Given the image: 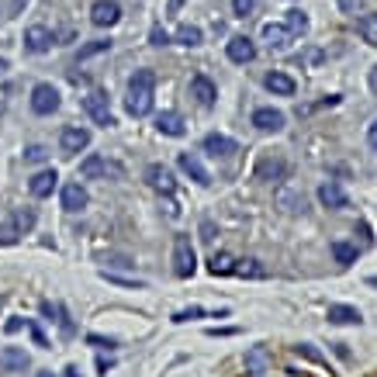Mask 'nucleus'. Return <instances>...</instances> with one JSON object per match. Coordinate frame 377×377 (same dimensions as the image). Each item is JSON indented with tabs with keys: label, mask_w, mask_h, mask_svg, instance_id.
<instances>
[{
	"label": "nucleus",
	"mask_w": 377,
	"mask_h": 377,
	"mask_svg": "<svg viewBox=\"0 0 377 377\" xmlns=\"http://www.w3.org/2000/svg\"><path fill=\"white\" fill-rule=\"evenodd\" d=\"M153 87H156V73L153 70H135L132 80H129V97H125V108L132 118H146L153 111Z\"/></svg>",
	"instance_id": "nucleus-1"
},
{
	"label": "nucleus",
	"mask_w": 377,
	"mask_h": 377,
	"mask_svg": "<svg viewBox=\"0 0 377 377\" xmlns=\"http://www.w3.org/2000/svg\"><path fill=\"white\" fill-rule=\"evenodd\" d=\"M173 270H177V277H194L197 256H194L190 236H177V243H173Z\"/></svg>",
	"instance_id": "nucleus-2"
},
{
	"label": "nucleus",
	"mask_w": 377,
	"mask_h": 377,
	"mask_svg": "<svg viewBox=\"0 0 377 377\" xmlns=\"http://www.w3.org/2000/svg\"><path fill=\"white\" fill-rule=\"evenodd\" d=\"M83 111L97 121V125H104L111 129L114 125V114H111V104H108V94H101V90H90L87 97H83Z\"/></svg>",
	"instance_id": "nucleus-3"
},
{
	"label": "nucleus",
	"mask_w": 377,
	"mask_h": 377,
	"mask_svg": "<svg viewBox=\"0 0 377 377\" xmlns=\"http://www.w3.org/2000/svg\"><path fill=\"white\" fill-rule=\"evenodd\" d=\"M31 111L35 114H53V111H59V90H55L53 83H38L31 90Z\"/></svg>",
	"instance_id": "nucleus-4"
},
{
	"label": "nucleus",
	"mask_w": 377,
	"mask_h": 377,
	"mask_svg": "<svg viewBox=\"0 0 377 377\" xmlns=\"http://www.w3.org/2000/svg\"><path fill=\"white\" fill-rule=\"evenodd\" d=\"M177 163H180V170L187 173L194 184H201V187H208V184H212V173H208V166L201 163L197 153H180V160H177Z\"/></svg>",
	"instance_id": "nucleus-5"
},
{
	"label": "nucleus",
	"mask_w": 377,
	"mask_h": 377,
	"mask_svg": "<svg viewBox=\"0 0 377 377\" xmlns=\"http://www.w3.org/2000/svg\"><path fill=\"white\" fill-rule=\"evenodd\" d=\"M118 18H121V7H118L114 0H97V4L90 7V21H94L97 28L118 25Z\"/></svg>",
	"instance_id": "nucleus-6"
},
{
	"label": "nucleus",
	"mask_w": 377,
	"mask_h": 377,
	"mask_svg": "<svg viewBox=\"0 0 377 377\" xmlns=\"http://www.w3.org/2000/svg\"><path fill=\"white\" fill-rule=\"evenodd\" d=\"M59 146H62V153H83L87 146H90V132L87 129H77V125H70V129H62L59 135Z\"/></svg>",
	"instance_id": "nucleus-7"
},
{
	"label": "nucleus",
	"mask_w": 377,
	"mask_h": 377,
	"mask_svg": "<svg viewBox=\"0 0 377 377\" xmlns=\"http://www.w3.org/2000/svg\"><path fill=\"white\" fill-rule=\"evenodd\" d=\"M201 149L204 153H212V156H236L239 153V142L236 138H229V135H204V142H201Z\"/></svg>",
	"instance_id": "nucleus-8"
},
{
	"label": "nucleus",
	"mask_w": 377,
	"mask_h": 377,
	"mask_svg": "<svg viewBox=\"0 0 377 377\" xmlns=\"http://www.w3.org/2000/svg\"><path fill=\"white\" fill-rule=\"evenodd\" d=\"M284 111H277V108H256L253 111V125L260 129V132H280L284 129Z\"/></svg>",
	"instance_id": "nucleus-9"
},
{
	"label": "nucleus",
	"mask_w": 377,
	"mask_h": 377,
	"mask_svg": "<svg viewBox=\"0 0 377 377\" xmlns=\"http://www.w3.org/2000/svg\"><path fill=\"white\" fill-rule=\"evenodd\" d=\"M111 173H118V166L108 163L104 156H87L80 163V177L83 180H97V177H111Z\"/></svg>",
	"instance_id": "nucleus-10"
},
{
	"label": "nucleus",
	"mask_w": 377,
	"mask_h": 377,
	"mask_svg": "<svg viewBox=\"0 0 377 377\" xmlns=\"http://www.w3.org/2000/svg\"><path fill=\"white\" fill-rule=\"evenodd\" d=\"M25 49L28 53H49L53 49V31L42 25H31L25 31Z\"/></svg>",
	"instance_id": "nucleus-11"
},
{
	"label": "nucleus",
	"mask_w": 377,
	"mask_h": 377,
	"mask_svg": "<svg viewBox=\"0 0 377 377\" xmlns=\"http://www.w3.org/2000/svg\"><path fill=\"white\" fill-rule=\"evenodd\" d=\"M270 364H273V356H270L267 346H253V350H246V374H253V377L267 374Z\"/></svg>",
	"instance_id": "nucleus-12"
},
{
	"label": "nucleus",
	"mask_w": 377,
	"mask_h": 377,
	"mask_svg": "<svg viewBox=\"0 0 377 377\" xmlns=\"http://www.w3.org/2000/svg\"><path fill=\"white\" fill-rule=\"evenodd\" d=\"M319 201H322L325 208H332V212H339V208H346V204H350L346 190L339 187L336 180H329V184H322V187H319Z\"/></svg>",
	"instance_id": "nucleus-13"
},
{
	"label": "nucleus",
	"mask_w": 377,
	"mask_h": 377,
	"mask_svg": "<svg viewBox=\"0 0 377 377\" xmlns=\"http://www.w3.org/2000/svg\"><path fill=\"white\" fill-rule=\"evenodd\" d=\"M59 184V173L55 170H42V173H35L31 180H28V190H31V197H49Z\"/></svg>",
	"instance_id": "nucleus-14"
},
{
	"label": "nucleus",
	"mask_w": 377,
	"mask_h": 377,
	"mask_svg": "<svg viewBox=\"0 0 377 377\" xmlns=\"http://www.w3.org/2000/svg\"><path fill=\"white\" fill-rule=\"evenodd\" d=\"M263 42H267L270 49L284 53V49L295 42V35H291V31H288L284 25H273V21H270V25H263Z\"/></svg>",
	"instance_id": "nucleus-15"
},
{
	"label": "nucleus",
	"mask_w": 377,
	"mask_h": 377,
	"mask_svg": "<svg viewBox=\"0 0 377 377\" xmlns=\"http://www.w3.org/2000/svg\"><path fill=\"white\" fill-rule=\"evenodd\" d=\"M229 59H232V62H239V66H246V62H253V59H256V45H253L246 35H236V38L229 42Z\"/></svg>",
	"instance_id": "nucleus-16"
},
{
	"label": "nucleus",
	"mask_w": 377,
	"mask_h": 377,
	"mask_svg": "<svg viewBox=\"0 0 377 377\" xmlns=\"http://www.w3.org/2000/svg\"><path fill=\"white\" fill-rule=\"evenodd\" d=\"M190 97H194L197 104H204V108H212V104H215V97H218L215 83L208 80V77H194V80H190Z\"/></svg>",
	"instance_id": "nucleus-17"
},
{
	"label": "nucleus",
	"mask_w": 377,
	"mask_h": 377,
	"mask_svg": "<svg viewBox=\"0 0 377 377\" xmlns=\"http://www.w3.org/2000/svg\"><path fill=\"white\" fill-rule=\"evenodd\" d=\"M156 129L163 135H170V138H180V135H187V125H184V118L177 114V111H163L160 118H156Z\"/></svg>",
	"instance_id": "nucleus-18"
},
{
	"label": "nucleus",
	"mask_w": 377,
	"mask_h": 377,
	"mask_svg": "<svg viewBox=\"0 0 377 377\" xmlns=\"http://www.w3.org/2000/svg\"><path fill=\"white\" fill-rule=\"evenodd\" d=\"M28 364H31V356L21 346H4L0 350V367L4 371H28Z\"/></svg>",
	"instance_id": "nucleus-19"
},
{
	"label": "nucleus",
	"mask_w": 377,
	"mask_h": 377,
	"mask_svg": "<svg viewBox=\"0 0 377 377\" xmlns=\"http://www.w3.org/2000/svg\"><path fill=\"white\" fill-rule=\"evenodd\" d=\"M256 177H260V180H270V184L284 180V160H277V156H263V160L256 163Z\"/></svg>",
	"instance_id": "nucleus-20"
},
{
	"label": "nucleus",
	"mask_w": 377,
	"mask_h": 377,
	"mask_svg": "<svg viewBox=\"0 0 377 377\" xmlns=\"http://www.w3.org/2000/svg\"><path fill=\"white\" fill-rule=\"evenodd\" d=\"M87 201H90V197H87L83 184H66V187H62V208H66V212H83Z\"/></svg>",
	"instance_id": "nucleus-21"
},
{
	"label": "nucleus",
	"mask_w": 377,
	"mask_h": 377,
	"mask_svg": "<svg viewBox=\"0 0 377 377\" xmlns=\"http://www.w3.org/2000/svg\"><path fill=\"white\" fill-rule=\"evenodd\" d=\"M329 322H336V325H360V322H364V315H360L356 308H350V305H329Z\"/></svg>",
	"instance_id": "nucleus-22"
},
{
	"label": "nucleus",
	"mask_w": 377,
	"mask_h": 377,
	"mask_svg": "<svg viewBox=\"0 0 377 377\" xmlns=\"http://www.w3.org/2000/svg\"><path fill=\"white\" fill-rule=\"evenodd\" d=\"M149 184L156 190H163V194H173V173L166 166H160V163H153L149 166Z\"/></svg>",
	"instance_id": "nucleus-23"
},
{
	"label": "nucleus",
	"mask_w": 377,
	"mask_h": 377,
	"mask_svg": "<svg viewBox=\"0 0 377 377\" xmlns=\"http://www.w3.org/2000/svg\"><path fill=\"white\" fill-rule=\"evenodd\" d=\"M267 90H273V94H280V97H291L295 94V80L288 77V73H267Z\"/></svg>",
	"instance_id": "nucleus-24"
},
{
	"label": "nucleus",
	"mask_w": 377,
	"mask_h": 377,
	"mask_svg": "<svg viewBox=\"0 0 377 377\" xmlns=\"http://www.w3.org/2000/svg\"><path fill=\"white\" fill-rule=\"evenodd\" d=\"M332 256H336V263H339V267H350V263H356V256H360V246L332 243Z\"/></svg>",
	"instance_id": "nucleus-25"
},
{
	"label": "nucleus",
	"mask_w": 377,
	"mask_h": 377,
	"mask_svg": "<svg viewBox=\"0 0 377 377\" xmlns=\"http://www.w3.org/2000/svg\"><path fill=\"white\" fill-rule=\"evenodd\" d=\"M277 201H280V208H288V212H305V194L301 190H291V187H284L280 194H277Z\"/></svg>",
	"instance_id": "nucleus-26"
},
{
	"label": "nucleus",
	"mask_w": 377,
	"mask_h": 377,
	"mask_svg": "<svg viewBox=\"0 0 377 377\" xmlns=\"http://www.w3.org/2000/svg\"><path fill=\"white\" fill-rule=\"evenodd\" d=\"M25 232L18 229V222H14V215L7 218V222H0V246H11V243H18Z\"/></svg>",
	"instance_id": "nucleus-27"
},
{
	"label": "nucleus",
	"mask_w": 377,
	"mask_h": 377,
	"mask_svg": "<svg viewBox=\"0 0 377 377\" xmlns=\"http://www.w3.org/2000/svg\"><path fill=\"white\" fill-rule=\"evenodd\" d=\"M288 31L291 35H305L308 31V18H305V11H288Z\"/></svg>",
	"instance_id": "nucleus-28"
},
{
	"label": "nucleus",
	"mask_w": 377,
	"mask_h": 377,
	"mask_svg": "<svg viewBox=\"0 0 377 377\" xmlns=\"http://www.w3.org/2000/svg\"><path fill=\"white\" fill-rule=\"evenodd\" d=\"M212 273H215V277H225V273H232V270H236V260H232V256H229V253H218L215 260H212Z\"/></svg>",
	"instance_id": "nucleus-29"
},
{
	"label": "nucleus",
	"mask_w": 377,
	"mask_h": 377,
	"mask_svg": "<svg viewBox=\"0 0 377 377\" xmlns=\"http://www.w3.org/2000/svg\"><path fill=\"white\" fill-rule=\"evenodd\" d=\"M177 42H180V45H201V28L180 25L177 28Z\"/></svg>",
	"instance_id": "nucleus-30"
},
{
	"label": "nucleus",
	"mask_w": 377,
	"mask_h": 377,
	"mask_svg": "<svg viewBox=\"0 0 377 377\" xmlns=\"http://www.w3.org/2000/svg\"><path fill=\"white\" fill-rule=\"evenodd\" d=\"M360 35H364V42H367V45H374V42H377V21H374V14H364V18H360Z\"/></svg>",
	"instance_id": "nucleus-31"
},
{
	"label": "nucleus",
	"mask_w": 377,
	"mask_h": 377,
	"mask_svg": "<svg viewBox=\"0 0 377 377\" xmlns=\"http://www.w3.org/2000/svg\"><path fill=\"white\" fill-rule=\"evenodd\" d=\"M232 273H239V277H263V273H267V270L260 267V263H256V260H239V263H236V270H232Z\"/></svg>",
	"instance_id": "nucleus-32"
},
{
	"label": "nucleus",
	"mask_w": 377,
	"mask_h": 377,
	"mask_svg": "<svg viewBox=\"0 0 377 377\" xmlns=\"http://www.w3.org/2000/svg\"><path fill=\"white\" fill-rule=\"evenodd\" d=\"M49 160V149L45 146H28L25 149V163H45Z\"/></svg>",
	"instance_id": "nucleus-33"
},
{
	"label": "nucleus",
	"mask_w": 377,
	"mask_h": 377,
	"mask_svg": "<svg viewBox=\"0 0 377 377\" xmlns=\"http://www.w3.org/2000/svg\"><path fill=\"white\" fill-rule=\"evenodd\" d=\"M190 319H204V308L190 305V308H184V312H177V315H173V322H190Z\"/></svg>",
	"instance_id": "nucleus-34"
},
{
	"label": "nucleus",
	"mask_w": 377,
	"mask_h": 377,
	"mask_svg": "<svg viewBox=\"0 0 377 377\" xmlns=\"http://www.w3.org/2000/svg\"><path fill=\"white\" fill-rule=\"evenodd\" d=\"M111 42H104V38H97V42H90V45H83L80 49V59H87V55H97V53H108Z\"/></svg>",
	"instance_id": "nucleus-35"
},
{
	"label": "nucleus",
	"mask_w": 377,
	"mask_h": 377,
	"mask_svg": "<svg viewBox=\"0 0 377 377\" xmlns=\"http://www.w3.org/2000/svg\"><path fill=\"white\" fill-rule=\"evenodd\" d=\"M253 7H256V0H232V11H236L239 18H246Z\"/></svg>",
	"instance_id": "nucleus-36"
},
{
	"label": "nucleus",
	"mask_w": 377,
	"mask_h": 377,
	"mask_svg": "<svg viewBox=\"0 0 377 377\" xmlns=\"http://www.w3.org/2000/svg\"><path fill=\"white\" fill-rule=\"evenodd\" d=\"M364 7V0H339V11H346V14H356Z\"/></svg>",
	"instance_id": "nucleus-37"
},
{
	"label": "nucleus",
	"mask_w": 377,
	"mask_h": 377,
	"mask_svg": "<svg viewBox=\"0 0 377 377\" xmlns=\"http://www.w3.org/2000/svg\"><path fill=\"white\" fill-rule=\"evenodd\" d=\"M166 42H170V35L163 28H153V45H166Z\"/></svg>",
	"instance_id": "nucleus-38"
},
{
	"label": "nucleus",
	"mask_w": 377,
	"mask_h": 377,
	"mask_svg": "<svg viewBox=\"0 0 377 377\" xmlns=\"http://www.w3.org/2000/svg\"><path fill=\"white\" fill-rule=\"evenodd\" d=\"M87 343H94V346H114V339H101V336H87Z\"/></svg>",
	"instance_id": "nucleus-39"
},
{
	"label": "nucleus",
	"mask_w": 377,
	"mask_h": 377,
	"mask_svg": "<svg viewBox=\"0 0 377 377\" xmlns=\"http://www.w3.org/2000/svg\"><path fill=\"white\" fill-rule=\"evenodd\" d=\"M297 350L305 353V356H312V360H322V356H319V353L312 350V346H308V343H301V346H297Z\"/></svg>",
	"instance_id": "nucleus-40"
},
{
	"label": "nucleus",
	"mask_w": 377,
	"mask_h": 377,
	"mask_svg": "<svg viewBox=\"0 0 377 377\" xmlns=\"http://www.w3.org/2000/svg\"><path fill=\"white\" fill-rule=\"evenodd\" d=\"M360 236H364V243H367V246L374 243V236H371V225H360Z\"/></svg>",
	"instance_id": "nucleus-41"
},
{
	"label": "nucleus",
	"mask_w": 377,
	"mask_h": 377,
	"mask_svg": "<svg viewBox=\"0 0 377 377\" xmlns=\"http://www.w3.org/2000/svg\"><path fill=\"white\" fill-rule=\"evenodd\" d=\"M66 377H80V371L77 367H66Z\"/></svg>",
	"instance_id": "nucleus-42"
},
{
	"label": "nucleus",
	"mask_w": 377,
	"mask_h": 377,
	"mask_svg": "<svg viewBox=\"0 0 377 377\" xmlns=\"http://www.w3.org/2000/svg\"><path fill=\"white\" fill-rule=\"evenodd\" d=\"M0 70H7V59H0Z\"/></svg>",
	"instance_id": "nucleus-43"
},
{
	"label": "nucleus",
	"mask_w": 377,
	"mask_h": 377,
	"mask_svg": "<svg viewBox=\"0 0 377 377\" xmlns=\"http://www.w3.org/2000/svg\"><path fill=\"white\" fill-rule=\"evenodd\" d=\"M38 377H55V374H49V371H42V374H38Z\"/></svg>",
	"instance_id": "nucleus-44"
},
{
	"label": "nucleus",
	"mask_w": 377,
	"mask_h": 377,
	"mask_svg": "<svg viewBox=\"0 0 377 377\" xmlns=\"http://www.w3.org/2000/svg\"><path fill=\"white\" fill-rule=\"evenodd\" d=\"M0 308H4V297H0Z\"/></svg>",
	"instance_id": "nucleus-45"
}]
</instances>
